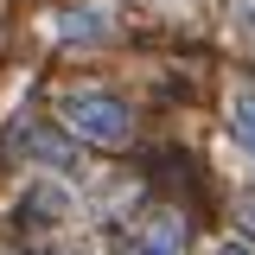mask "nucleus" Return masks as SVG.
I'll list each match as a JSON object with an SVG mask.
<instances>
[{
  "label": "nucleus",
  "instance_id": "f257e3e1",
  "mask_svg": "<svg viewBox=\"0 0 255 255\" xmlns=\"http://www.w3.org/2000/svg\"><path fill=\"white\" fill-rule=\"evenodd\" d=\"M58 115L70 122V134H83L90 147H128L134 140V109L109 90H64Z\"/></svg>",
  "mask_w": 255,
  "mask_h": 255
},
{
  "label": "nucleus",
  "instance_id": "20e7f679",
  "mask_svg": "<svg viewBox=\"0 0 255 255\" xmlns=\"http://www.w3.org/2000/svg\"><path fill=\"white\" fill-rule=\"evenodd\" d=\"M19 217H26V223H64V217H70V191L51 185V179H45V185H32L26 204H19Z\"/></svg>",
  "mask_w": 255,
  "mask_h": 255
},
{
  "label": "nucleus",
  "instance_id": "0eeeda50",
  "mask_svg": "<svg viewBox=\"0 0 255 255\" xmlns=\"http://www.w3.org/2000/svg\"><path fill=\"white\" fill-rule=\"evenodd\" d=\"M236 217H243V223L255 230V198H243V204H236Z\"/></svg>",
  "mask_w": 255,
  "mask_h": 255
},
{
  "label": "nucleus",
  "instance_id": "423d86ee",
  "mask_svg": "<svg viewBox=\"0 0 255 255\" xmlns=\"http://www.w3.org/2000/svg\"><path fill=\"white\" fill-rule=\"evenodd\" d=\"M236 19H243V26L255 32V0H243V6H236Z\"/></svg>",
  "mask_w": 255,
  "mask_h": 255
},
{
  "label": "nucleus",
  "instance_id": "f03ea898",
  "mask_svg": "<svg viewBox=\"0 0 255 255\" xmlns=\"http://www.w3.org/2000/svg\"><path fill=\"white\" fill-rule=\"evenodd\" d=\"M51 38H70V45H102V38H115V19H109V6H64L45 19Z\"/></svg>",
  "mask_w": 255,
  "mask_h": 255
},
{
  "label": "nucleus",
  "instance_id": "39448f33",
  "mask_svg": "<svg viewBox=\"0 0 255 255\" xmlns=\"http://www.w3.org/2000/svg\"><path fill=\"white\" fill-rule=\"evenodd\" d=\"M230 134H236V147L255 159V83H243V90L230 96Z\"/></svg>",
  "mask_w": 255,
  "mask_h": 255
},
{
  "label": "nucleus",
  "instance_id": "7ed1b4c3",
  "mask_svg": "<svg viewBox=\"0 0 255 255\" xmlns=\"http://www.w3.org/2000/svg\"><path fill=\"white\" fill-rule=\"evenodd\" d=\"M122 255H185V223L172 217V211H166V217H147L134 236H128Z\"/></svg>",
  "mask_w": 255,
  "mask_h": 255
},
{
  "label": "nucleus",
  "instance_id": "6e6552de",
  "mask_svg": "<svg viewBox=\"0 0 255 255\" xmlns=\"http://www.w3.org/2000/svg\"><path fill=\"white\" fill-rule=\"evenodd\" d=\"M217 255H249V249H243V243H230V249H217Z\"/></svg>",
  "mask_w": 255,
  "mask_h": 255
}]
</instances>
